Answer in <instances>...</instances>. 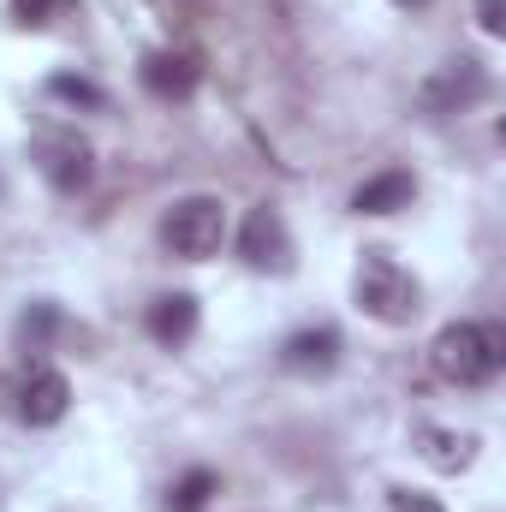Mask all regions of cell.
Masks as SVG:
<instances>
[{
	"label": "cell",
	"mask_w": 506,
	"mask_h": 512,
	"mask_svg": "<svg viewBox=\"0 0 506 512\" xmlns=\"http://www.w3.org/2000/svg\"><path fill=\"white\" fill-rule=\"evenodd\" d=\"M477 18H483L489 36H501L506 30V0H477Z\"/></svg>",
	"instance_id": "obj_18"
},
{
	"label": "cell",
	"mask_w": 506,
	"mask_h": 512,
	"mask_svg": "<svg viewBox=\"0 0 506 512\" xmlns=\"http://www.w3.org/2000/svg\"><path fill=\"white\" fill-rule=\"evenodd\" d=\"M411 197H417V179L405 167H381L376 179H364L352 191V209L358 215H399V209H411Z\"/></svg>",
	"instance_id": "obj_11"
},
{
	"label": "cell",
	"mask_w": 506,
	"mask_h": 512,
	"mask_svg": "<svg viewBox=\"0 0 506 512\" xmlns=\"http://www.w3.org/2000/svg\"><path fill=\"white\" fill-rule=\"evenodd\" d=\"M143 328H149L155 346H185V340L197 334V298H191V292H161V298L149 304Z\"/></svg>",
	"instance_id": "obj_9"
},
{
	"label": "cell",
	"mask_w": 506,
	"mask_h": 512,
	"mask_svg": "<svg viewBox=\"0 0 506 512\" xmlns=\"http://www.w3.org/2000/svg\"><path fill=\"white\" fill-rule=\"evenodd\" d=\"M215 489H221V477L215 471H185L179 483H173V495H167V512H203L209 501H215Z\"/></svg>",
	"instance_id": "obj_13"
},
{
	"label": "cell",
	"mask_w": 506,
	"mask_h": 512,
	"mask_svg": "<svg viewBox=\"0 0 506 512\" xmlns=\"http://www.w3.org/2000/svg\"><path fill=\"white\" fill-rule=\"evenodd\" d=\"M393 6H405V12H423V6H429V0H393Z\"/></svg>",
	"instance_id": "obj_19"
},
{
	"label": "cell",
	"mask_w": 506,
	"mask_h": 512,
	"mask_svg": "<svg viewBox=\"0 0 506 512\" xmlns=\"http://www.w3.org/2000/svg\"><path fill=\"white\" fill-rule=\"evenodd\" d=\"M280 364H286L292 376H328V370L340 364V334H334V328H304V334H292V340L280 346Z\"/></svg>",
	"instance_id": "obj_10"
},
{
	"label": "cell",
	"mask_w": 506,
	"mask_h": 512,
	"mask_svg": "<svg viewBox=\"0 0 506 512\" xmlns=\"http://www.w3.org/2000/svg\"><path fill=\"white\" fill-rule=\"evenodd\" d=\"M417 441H423V459H429L435 471H465L471 453H477V441L459 435V429H417Z\"/></svg>",
	"instance_id": "obj_12"
},
{
	"label": "cell",
	"mask_w": 506,
	"mask_h": 512,
	"mask_svg": "<svg viewBox=\"0 0 506 512\" xmlns=\"http://www.w3.org/2000/svg\"><path fill=\"white\" fill-rule=\"evenodd\" d=\"M72 6H78V0H12V18L30 24V30H42V24H60Z\"/></svg>",
	"instance_id": "obj_14"
},
{
	"label": "cell",
	"mask_w": 506,
	"mask_h": 512,
	"mask_svg": "<svg viewBox=\"0 0 506 512\" xmlns=\"http://www.w3.org/2000/svg\"><path fill=\"white\" fill-rule=\"evenodd\" d=\"M352 298H358V310H364L370 322H381V328H405V322L423 310L417 274L399 268L387 251H364L358 274H352Z\"/></svg>",
	"instance_id": "obj_2"
},
{
	"label": "cell",
	"mask_w": 506,
	"mask_h": 512,
	"mask_svg": "<svg viewBox=\"0 0 506 512\" xmlns=\"http://www.w3.org/2000/svg\"><path fill=\"white\" fill-rule=\"evenodd\" d=\"M429 364L453 387H489L506 370V328L501 322H447L429 346Z\"/></svg>",
	"instance_id": "obj_1"
},
{
	"label": "cell",
	"mask_w": 506,
	"mask_h": 512,
	"mask_svg": "<svg viewBox=\"0 0 506 512\" xmlns=\"http://www.w3.org/2000/svg\"><path fill=\"white\" fill-rule=\"evenodd\" d=\"M48 96H54V102H78V108H102V90H96L90 78H66V72L48 78Z\"/></svg>",
	"instance_id": "obj_15"
},
{
	"label": "cell",
	"mask_w": 506,
	"mask_h": 512,
	"mask_svg": "<svg viewBox=\"0 0 506 512\" xmlns=\"http://www.w3.org/2000/svg\"><path fill=\"white\" fill-rule=\"evenodd\" d=\"M18 423H30V429H54L66 411H72V382L60 376V370H30L24 382H18Z\"/></svg>",
	"instance_id": "obj_8"
},
{
	"label": "cell",
	"mask_w": 506,
	"mask_h": 512,
	"mask_svg": "<svg viewBox=\"0 0 506 512\" xmlns=\"http://www.w3.org/2000/svg\"><path fill=\"white\" fill-rule=\"evenodd\" d=\"M54 322H60V310H54V304H36V310L18 316V340H24V346H42V340L54 334Z\"/></svg>",
	"instance_id": "obj_16"
},
{
	"label": "cell",
	"mask_w": 506,
	"mask_h": 512,
	"mask_svg": "<svg viewBox=\"0 0 506 512\" xmlns=\"http://www.w3.org/2000/svg\"><path fill=\"white\" fill-rule=\"evenodd\" d=\"M233 239V221H227V203L221 197H179L167 215H161V245L185 262H209L221 256V245Z\"/></svg>",
	"instance_id": "obj_3"
},
{
	"label": "cell",
	"mask_w": 506,
	"mask_h": 512,
	"mask_svg": "<svg viewBox=\"0 0 506 512\" xmlns=\"http://www.w3.org/2000/svg\"><path fill=\"white\" fill-rule=\"evenodd\" d=\"M387 512H447L435 495H417V489H399L393 501H387Z\"/></svg>",
	"instance_id": "obj_17"
},
{
	"label": "cell",
	"mask_w": 506,
	"mask_h": 512,
	"mask_svg": "<svg viewBox=\"0 0 506 512\" xmlns=\"http://www.w3.org/2000/svg\"><path fill=\"white\" fill-rule=\"evenodd\" d=\"M239 256H245V268L256 274H286L292 268V233H286V221H280V209H251L245 215V227H239Z\"/></svg>",
	"instance_id": "obj_5"
},
{
	"label": "cell",
	"mask_w": 506,
	"mask_h": 512,
	"mask_svg": "<svg viewBox=\"0 0 506 512\" xmlns=\"http://www.w3.org/2000/svg\"><path fill=\"white\" fill-rule=\"evenodd\" d=\"M137 78H143L149 96H161V102H185V96L203 84V60H197L191 48H155V54H143Z\"/></svg>",
	"instance_id": "obj_7"
},
{
	"label": "cell",
	"mask_w": 506,
	"mask_h": 512,
	"mask_svg": "<svg viewBox=\"0 0 506 512\" xmlns=\"http://www.w3.org/2000/svg\"><path fill=\"white\" fill-rule=\"evenodd\" d=\"M36 167H42V179H48L60 197H72V191L90 185L96 155H90V143H84L78 131H42V137H36Z\"/></svg>",
	"instance_id": "obj_4"
},
{
	"label": "cell",
	"mask_w": 506,
	"mask_h": 512,
	"mask_svg": "<svg viewBox=\"0 0 506 512\" xmlns=\"http://www.w3.org/2000/svg\"><path fill=\"white\" fill-rule=\"evenodd\" d=\"M483 90H489V72H483V60L459 54V60L435 66V78L423 84V108H429V114H459V108L483 102Z\"/></svg>",
	"instance_id": "obj_6"
}]
</instances>
